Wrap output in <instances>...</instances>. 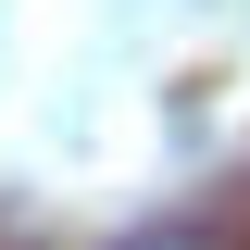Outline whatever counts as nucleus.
I'll return each mask as SVG.
<instances>
[{
    "instance_id": "obj_1",
    "label": "nucleus",
    "mask_w": 250,
    "mask_h": 250,
    "mask_svg": "<svg viewBox=\"0 0 250 250\" xmlns=\"http://www.w3.org/2000/svg\"><path fill=\"white\" fill-rule=\"evenodd\" d=\"M113 250H225L213 225H138V238H113Z\"/></svg>"
}]
</instances>
